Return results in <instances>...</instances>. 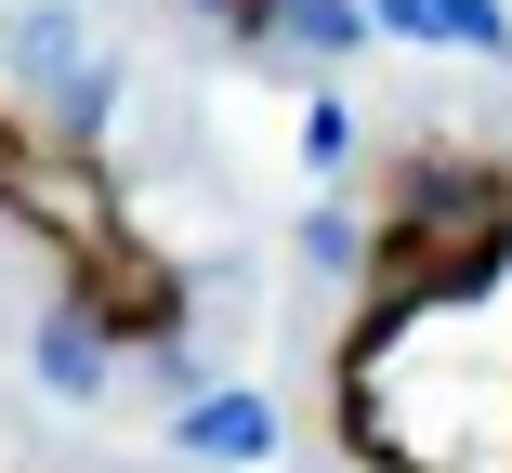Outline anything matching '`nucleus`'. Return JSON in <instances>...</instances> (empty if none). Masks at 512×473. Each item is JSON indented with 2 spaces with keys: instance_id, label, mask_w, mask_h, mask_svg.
<instances>
[{
  "instance_id": "obj_1",
  "label": "nucleus",
  "mask_w": 512,
  "mask_h": 473,
  "mask_svg": "<svg viewBox=\"0 0 512 473\" xmlns=\"http://www.w3.org/2000/svg\"><path fill=\"white\" fill-rule=\"evenodd\" d=\"M316 408L355 473H512V145L407 132L368 171Z\"/></svg>"
},
{
  "instance_id": "obj_2",
  "label": "nucleus",
  "mask_w": 512,
  "mask_h": 473,
  "mask_svg": "<svg viewBox=\"0 0 512 473\" xmlns=\"http://www.w3.org/2000/svg\"><path fill=\"white\" fill-rule=\"evenodd\" d=\"M0 237L40 263V290L66 316V355H171L197 329V276L145 224L119 158L92 145V119L40 106L0 79Z\"/></svg>"
}]
</instances>
